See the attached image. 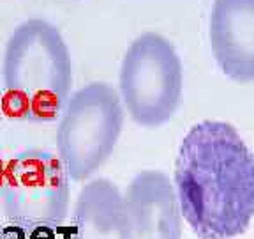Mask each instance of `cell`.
<instances>
[{
	"label": "cell",
	"instance_id": "9",
	"mask_svg": "<svg viewBox=\"0 0 254 239\" xmlns=\"http://www.w3.org/2000/svg\"><path fill=\"white\" fill-rule=\"evenodd\" d=\"M0 114L9 119H28L30 98L20 89H5L0 96Z\"/></svg>",
	"mask_w": 254,
	"mask_h": 239
},
{
	"label": "cell",
	"instance_id": "4",
	"mask_svg": "<svg viewBox=\"0 0 254 239\" xmlns=\"http://www.w3.org/2000/svg\"><path fill=\"white\" fill-rule=\"evenodd\" d=\"M120 100L138 126L166 124L182 100V62L173 44L145 32L127 48L120 66Z\"/></svg>",
	"mask_w": 254,
	"mask_h": 239
},
{
	"label": "cell",
	"instance_id": "1",
	"mask_svg": "<svg viewBox=\"0 0 254 239\" xmlns=\"http://www.w3.org/2000/svg\"><path fill=\"white\" fill-rule=\"evenodd\" d=\"M173 186L199 239H233L254 218V154L230 122L201 120L184 135Z\"/></svg>",
	"mask_w": 254,
	"mask_h": 239
},
{
	"label": "cell",
	"instance_id": "11",
	"mask_svg": "<svg viewBox=\"0 0 254 239\" xmlns=\"http://www.w3.org/2000/svg\"><path fill=\"white\" fill-rule=\"evenodd\" d=\"M4 161H2V152H0V193H2V181H4Z\"/></svg>",
	"mask_w": 254,
	"mask_h": 239
},
{
	"label": "cell",
	"instance_id": "3",
	"mask_svg": "<svg viewBox=\"0 0 254 239\" xmlns=\"http://www.w3.org/2000/svg\"><path fill=\"white\" fill-rule=\"evenodd\" d=\"M124 119L120 94L108 84L94 82L69 96L57 127V152L69 179L85 183L106 163Z\"/></svg>",
	"mask_w": 254,
	"mask_h": 239
},
{
	"label": "cell",
	"instance_id": "7",
	"mask_svg": "<svg viewBox=\"0 0 254 239\" xmlns=\"http://www.w3.org/2000/svg\"><path fill=\"white\" fill-rule=\"evenodd\" d=\"M208 39L228 78L238 84L254 82V0H214Z\"/></svg>",
	"mask_w": 254,
	"mask_h": 239
},
{
	"label": "cell",
	"instance_id": "8",
	"mask_svg": "<svg viewBox=\"0 0 254 239\" xmlns=\"http://www.w3.org/2000/svg\"><path fill=\"white\" fill-rule=\"evenodd\" d=\"M72 239H129V216L120 190L106 177L85 183L72 211Z\"/></svg>",
	"mask_w": 254,
	"mask_h": 239
},
{
	"label": "cell",
	"instance_id": "5",
	"mask_svg": "<svg viewBox=\"0 0 254 239\" xmlns=\"http://www.w3.org/2000/svg\"><path fill=\"white\" fill-rule=\"evenodd\" d=\"M2 209L25 231L60 227L69 213V177L59 156L30 149L4 167Z\"/></svg>",
	"mask_w": 254,
	"mask_h": 239
},
{
	"label": "cell",
	"instance_id": "10",
	"mask_svg": "<svg viewBox=\"0 0 254 239\" xmlns=\"http://www.w3.org/2000/svg\"><path fill=\"white\" fill-rule=\"evenodd\" d=\"M0 239H27V231L9 223L5 227H0Z\"/></svg>",
	"mask_w": 254,
	"mask_h": 239
},
{
	"label": "cell",
	"instance_id": "6",
	"mask_svg": "<svg viewBox=\"0 0 254 239\" xmlns=\"http://www.w3.org/2000/svg\"><path fill=\"white\" fill-rule=\"evenodd\" d=\"M129 239H182V215L175 186L164 172L143 170L126 190Z\"/></svg>",
	"mask_w": 254,
	"mask_h": 239
},
{
	"label": "cell",
	"instance_id": "2",
	"mask_svg": "<svg viewBox=\"0 0 254 239\" xmlns=\"http://www.w3.org/2000/svg\"><path fill=\"white\" fill-rule=\"evenodd\" d=\"M2 76L5 89L28 94V119H57L72 85L71 53L59 28L41 18L16 27L5 44Z\"/></svg>",
	"mask_w": 254,
	"mask_h": 239
}]
</instances>
